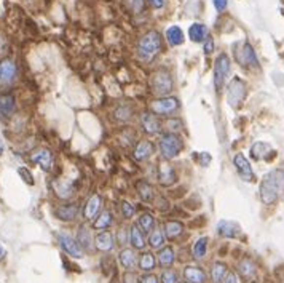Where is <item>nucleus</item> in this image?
Listing matches in <instances>:
<instances>
[{
    "label": "nucleus",
    "mask_w": 284,
    "mask_h": 283,
    "mask_svg": "<svg viewBox=\"0 0 284 283\" xmlns=\"http://www.w3.org/2000/svg\"><path fill=\"white\" fill-rule=\"evenodd\" d=\"M259 192L263 205H273L284 192V170L275 168L263 176Z\"/></svg>",
    "instance_id": "f257e3e1"
},
{
    "label": "nucleus",
    "mask_w": 284,
    "mask_h": 283,
    "mask_svg": "<svg viewBox=\"0 0 284 283\" xmlns=\"http://www.w3.org/2000/svg\"><path fill=\"white\" fill-rule=\"evenodd\" d=\"M161 50V35L157 31H149L137 42V55L142 61H152Z\"/></svg>",
    "instance_id": "f03ea898"
},
{
    "label": "nucleus",
    "mask_w": 284,
    "mask_h": 283,
    "mask_svg": "<svg viewBox=\"0 0 284 283\" xmlns=\"http://www.w3.org/2000/svg\"><path fill=\"white\" fill-rule=\"evenodd\" d=\"M150 90L155 96H168L171 91H174V78L168 69H157L150 77Z\"/></svg>",
    "instance_id": "7ed1b4c3"
},
{
    "label": "nucleus",
    "mask_w": 284,
    "mask_h": 283,
    "mask_svg": "<svg viewBox=\"0 0 284 283\" xmlns=\"http://www.w3.org/2000/svg\"><path fill=\"white\" fill-rule=\"evenodd\" d=\"M184 149V140L177 133H164L158 140V150L164 160H173L182 152Z\"/></svg>",
    "instance_id": "20e7f679"
},
{
    "label": "nucleus",
    "mask_w": 284,
    "mask_h": 283,
    "mask_svg": "<svg viewBox=\"0 0 284 283\" xmlns=\"http://www.w3.org/2000/svg\"><path fill=\"white\" fill-rule=\"evenodd\" d=\"M233 56L235 61L244 69H257L259 68V59L254 48L248 42H238L233 45Z\"/></svg>",
    "instance_id": "39448f33"
},
{
    "label": "nucleus",
    "mask_w": 284,
    "mask_h": 283,
    "mask_svg": "<svg viewBox=\"0 0 284 283\" xmlns=\"http://www.w3.org/2000/svg\"><path fill=\"white\" fill-rule=\"evenodd\" d=\"M246 93H248L246 82H244L243 78H240V77H233L232 82L228 83V88H227V101H228V104L233 109H238L243 104L244 98H246Z\"/></svg>",
    "instance_id": "423d86ee"
},
{
    "label": "nucleus",
    "mask_w": 284,
    "mask_h": 283,
    "mask_svg": "<svg viewBox=\"0 0 284 283\" xmlns=\"http://www.w3.org/2000/svg\"><path fill=\"white\" fill-rule=\"evenodd\" d=\"M230 61L228 55L221 53L216 58V64H214V87L217 93H221L223 90V85H225L227 77L230 75Z\"/></svg>",
    "instance_id": "0eeeda50"
},
{
    "label": "nucleus",
    "mask_w": 284,
    "mask_h": 283,
    "mask_svg": "<svg viewBox=\"0 0 284 283\" xmlns=\"http://www.w3.org/2000/svg\"><path fill=\"white\" fill-rule=\"evenodd\" d=\"M181 109V103L174 96H161L150 103V110L155 115H173Z\"/></svg>",
    "instance_id": "6e6552de"
},
{
    "label": "nucleus",
    "mask_w": 284,
    "mask_h": 283,
    "mask_svg": "<svg viewBox=\"0 0 284 283\" xmlns=\"http://www.w3.org/2000/svg\"><path fill=\"white\" fill-rule=\"evenodd\" d=\"M157 181L163 187H171L177 182V173L176 168L171 165L169 160H161L157 165Z\"/></svg>",
    "instance_id": "1a4fd4ad"
},
{
    "label": "nucleus",
    "mask_w": 284,
    "mask_h": 283,
    "mask_svg": "<svg viewBox=\"0 0 284 283\" xmlns=\"http://www.w3.org/2000/svg\"><path fill=\"white\" fill-rule=\"evenodd\" d=\"M56 237H58L59 247H61L63 251H65L69 256L77 258V259H80L85 256V249L80 247V243L77 242V239H72L69 234H64V232H59Z\"/></svg>",
    "instance_id": "9d476101"
},
{
    "label": "nucleus",
    "mask_w": 284,
    "mask_h": 283,
    "mask_svg": "<svg viewBox=\"0 0 284 283\" xmlns=\"http://www.w3.org/2000/svg\"><path fill=\"white\" fill-rule=\"evenodd\" d=\"M141 127L144 130L145 135L149 136H157L161 133L163 130V125L160 122V118H158V115H155L152 110H147V112H144L141 115Z\"/></svg>",
    "instance_id": "9b49d317"
},
{
    "label": "nucleus",
    "mask_w": 284,
    "mask_h": 283,
    "mask_svg": "<svg viewBox=\"0 0 284 283\" xmlns=\"http://www.w3.org/2000/svg\"><path fill=\"white\" fill-rule=\"evenodd\" d=\"M18 77V68L11 59L0 61V87H10Z\"/></svg>",
    "instance_id": "f8f14e48"
},
{
    "label": "nucleus",
    "mask_w": 284,
    "mask_h": 283,
    "mask_svg": "<svg viewBox=\"0 0 284 283\" xmlns=\"http://www.w3.org/2000/svg\"><path fill=\"white\" fill-rule=\"evenodd\" d=\"M233 165H235L238 175H240V177L243 181H246V182H254L255 181V175L252 171V167H251L249 160L243 154H236L233 157Z\"/></svg>",
    "instance_id": "ddd939ff"
},
{
    "label": "nucleus",
    "mask_w": 284,
    "mask_h": 283,
    "mask_svg": "<svg viewBox=\"0 0 284 283\" xmlns=\"http://www.w3.org/2000/svg\"><path fill=\"white\" fill-rule=\"evenodd\" d=\"M155 152V146L154 142L149 140H141L137 141V144L133 149V157L136 162H147L152 155Z\"/></svg>",
    "instance_id": "4468645a"
},
{
    "label": "nucleus",
    "mask_w": 284,
    "mask_h": 283,
    "mask_svg": "<svg viewBox=\"0 0 284 283\" xmlns=\"http://www.w3.org/2000/svg\"><path fill=\"white\" fill-rule=\"evenodd\" d=\"M101 205H102V197L99 194H93L87 200V203L83 205V219L85 221H91L95 219L97 213L101 212Z\"/></svg>",
    "instance_id": "2eb2a0df"
},
{
    "label": "nucleus",
    "mask_w": 284,
    "mask_h": 283,
    "mask_svg": "<svg viewBox=\"0 0 284 283\" xmlns=\"http://www.w3.org/2000/svg\"><path fill=\"white\" fill-rule=\"evenodd\" d=\"M31 160L37 163V165H40L43 171H51L53 168V154L50 149L40 147L34 150V152L31 154Z\"/></svg>",
    "instance_id": "dca6fc26"
},
{
    "label": "nucleus",
    "mask_w": 284,
    "mask_h": 283,
    "mask_svg": "<svg viewBox=\"0 0 284 283\" xmlns=\"http://www.w3.org/2000/svg\"><path fill=\"white\" fill-rule=\"evenodd\" d=\"M217 234L223 237V239H236L241 234V227L233 221L222 219L217 222Z\"/></svg>",
    "instance_id": "f3484780"
},
{
    "label": "nucleus",
    "mask_w": 284,
    "mask_h": 283,
    "mask_svg": "<svg viewBox=\"0 0 284 283\" xmlns=\"http://www.w3.org/2000/svg\"><path fill=\"white\" fill-rule=\"evenodd\" d=\"M78 212H80V208L75 203H64V205H59L58 208H55V216L61 221L70 222L78 216Z\"/></svg>",
    "instance_id": "a211bd4d"
},
{
    "label": "nucleus",
    "mask_w": 284,
    "mask_h": 283,
    "mask_svg": "<svg viewBox=\"0 0 284 283\" xmlns=\"http://www.w3.org/2000/svg\"><path fill=\"white\" fill-rule=\"evenodd\" d=\"M95 247L97 251H102V253H109L114 249L115 247V242H114V235L107 230H104V232H99L96 237H95Z\"/></svg>",
    "instance_id": "6ab92c4d"
},
{
    "label": "nucleus",
    "mask_w": 284,
    "mask_h": 283,
    "mask_svg": "<svg viewBox=\"0 0 284 283\" xmlns=\"http://www.w3.org/2000/svg\"><path fill=\"white\" fill-rule=\"evenodd\" d=\"M184 279L187 283H206V272L200 266H187L184 269Z\"/></svg>",
    "instance_id": "aec40b11"
},
{
    "label": "nucleus",
    "mask_w": 284,
    "mask_h": 283,
    "mask_svg": "<svg viewBox=\"0 0 284 283\" xmlns=\"http://www.w3.org/2000/svg\"><path fill=\"white\" fill-rule=\"evenodd\" d=\"M16 110V101L15 96L10 93L0 95V115L5 118H10Z\"/></svg>",
    "instance_id": "412c9836"
},
{
    "label": "nucleus",
    "mask_w": 284,
    "mask_h": 283,
    "mask_svg": "<svg viewBox=\"0 0 284 283\" xmlns=\"http://www.w3.org/2000/svg\"><path fill=\"white\" fill-rule=\"evenodd\" d=\"M77 242L80 243V247L85 249V253H88L93 249V239H91V229L88 226H78V230H77Z\"/></svg>",
    "instance_id": "4be33fe9"
},
{
    "label": "nucleus",
    "mask_w": 284,
    "mask_h": 283,
    "mask_svg": "<svg viewBox=\"0 0 284 283\" xmlns=\"http://www.w3.org/2000/svg\"><path fill=\"white\" fill-rule=\"evenodd\" d=\"M118 259H120V264L126 271H134V267L137 266V256L134 248H123L120 254H118Z\"/></svg>",
    "instance_id": "5701e85b"
},
{
    "label": "nucleus",
    "mask_w": 284,
    "mask_h": 283,
    "mask_svg": "<svg viewBox=\"0 0 284 283\" xmlns=\"http://www.w3.org/2000/svg\"><path fill=\"white\" fill-rule=\"evenodd\" d=\"M184 232V224L179 221H166L163 224V234L168 240L179 239Z\"/></svg>",
    "instance_id": "b1692460"
},
{
    "label": "nucleus",
    "mask_w": 284,
    "mask_h": 283,
    "mask_svg": "<svg viewBox=\"0 0 284 283\" xmlns=\"http://www.w3.org/2000/svg\"><path fill=\"white\" fill-rule=\"evenodd\" d=\"M136 190H137V195H139V199L142 202H147V203L154 202V199H155V189H154V186H152L150 182L144 181V179L137 181Z\"/></svg>",
    "instance_id": "393cba45"
},
{
    "label": "nucleus",
    "mask_w": 284,
    "mask_h": 283,
    "mask_svg": "<svg viewBox=\"0 0 284 283\" xmlns=\"http://www.w3.org/2000/svg\"><path fill=\"white\" fill-rule=\"evenodd\" d=\"M129 243L134 249H144L147 242H145V235L142 230L137 227V224H131L129 227Z\"/></svg>",
    "instance_id": "a878e982"
},
{
    "label": "nucleus",
    "mask_w": 284,
    "mask_h": 283,
    "mask_svg": "<svg viewBox=\"0 0 284 283\" xmlns=\"http://www.w3.org/2000/svg\"><path fill=\"white\" fill-rule=\"evenodd\" d=\"M238 274H240L244 280H254L257 274L255 264L249 258H244L240 264H238Z\"/></svg>",
    "instance_id": "bb28decb"
},
{
    "label": "nucleus",
    "mask_w": 284,
    "mask_h": 283,
    "mask_svg": "<svg viewBox=\"0 0 284 283\" xmlns=\"http://www.w3.org/2000/svg\"><path fill=\"white\" fill-rule=\"evenodd\" d=\"M112 224H114V216L109 212V210H104L97 214V218H95L93 229L95 230H107Z\"/></svg>",
    "instance_id": "cd10ccee"
},
{
    "label": "nucleus",
    "mask_w": 284,
    "mask_h": 283,
    "mask_svg": "<svg viewBox=\"0 0 284 283\" xmlns=\"http://www.w3.org/2000/svg\"><path fill=\"white\" fill-rule=\"evenodd\" d=\"M137 266L142 272H152L157 266V261H155V256L152 251H142L139 259H137Z\"/></svg>",
    "instance_id": "c85d7f7f"
},
{
    "label": "nucleus",
    "mask_w": 284,
    "mask_h": 283,
    "mask_svg": "<svg viewBox=\"0 0 284 283\" xmlns=\"http://www.w3.org/2000/svg\"><path fill=\"white\" fill-rule=\"evenodd\" d=\"M270 152H272V146L263 141H257L252 144V147H251V157H252L254 160L267 159V154H270Z\"/></svg>",
    "instance_id": "c756f323"
},
{
    "label": "nucleus",
    "mask_w": 284,
    "mask_h": 283,
    "mask_svg": "<svg viewBox=\"0 0 284 283\" xmlns=\"http://www.w3.org/2000/svg\"><path fill=\"white\" fill-rule=\"evenodd\" d=\"M176 261V254H174V249L173 247H163L160 248V251H158V262H160V266L168 269L174 264Z\"/></svg>",
    "instance_id": "7c9ffc66"
},
{
    "label": "nucleus",
    "mask_w": 284,
    "mask_h": 283,
    "mask_svg": "<svg viewBox=\"0 0 284 283\" xmlns=\"http://www.w3.org/2000/svg\"><path fill=\"white\" fill-rule=\"evenodd\" d=\"M228 274V267L225 262H214L213 267H211V280L213 283H223Z\"/></svg>",
    "instance_id": "2f4dec72"
},
{
    "label": "nucleus",
    "mask_w": 284,
    "mask_h": 283,
    "mask_svg": "<svg viewBox=\"0 0 284 283\" xmlns=\"http://www.w3.org/2000/svg\"><path fill=\"white\" fill-rule=\"evenodd\" d=\"M189 35L191 38V42H196L200 43L203 40H206L208 37V28L204 24H200V23H193L190 26L189 29Z\"/></svg>",
    "instance_id": "473e14b6"
},
{
    "label": "nucleus",
    "mask_w": 284,
    "mask_h": 283,
    "mask_svg": "<svg viewBox=\"0 0 284 283\" xmlns=\"http://www.w3.org/2000/svg\"><path fill=\"white\" fill-rule=\"evenodd\" d=\"M166 40L173 47H179V45L184 43V32L179 26H171L166 31Z\"/></svg>",
    "instance_id": "72a5a7b5"
},
{
    "label": "nucleus",
    "mask_w": 284,
    "mask_h": 283,
    "mask_svg": "<svg viewBox=\"0 0 284 283\" xmlns=\"http://www.w3.org/2000/svg\"><path fill=\"white\" fill-rule=\"evenodd\" d=\"M137 227H139L144 234H150L152 230L155 229V218L152 216L150 213H142V214H139V218H137Z\"/></svg>",
    "instance_id": "f704fd0d"
},
{
    "label": "nucleus",
    "mask_w": 284,
    "mask_h": 283,
    "mask_svg": "<svg viewBox=\"0 0 284 283\" xmlns=\"http://www.w3.org/2000/svg\"><path fill=\"white\" fill-rule=\"evenodd\" d=\"M208 243H209L208 237H200L193 245V248H191V256H193L195 259H203L208 251Z\"/></svg>",
    "instance_id": "c9c22d12"
},
{
    "label": "nucleus",
    "mask_w": 284,
    "mask_h": 283,
    "mask_svg": "<svg viewBox=\"0 0 284 283\" xmlns=\"http://www.w3.org/2000/svg\"><path fill=\"white\" fill-rule=\"evenodd\" d=\"M164 234L161 232V230H158V229H154L152 232L149 234V247L152 249H160L164 247Z\"/></svg>",
    "instance_id": "e433bc0d"
},
{
    "label": "nucleus",
    "mask_w": 284,
    "mask_h": 283,
    "mask_svg": "<svg viewBox=\"0 0 284 283\" xmlns=\"http://www.w3.org/2000/svg\"><path fill=\"white\" fill-rule=\"evenodd\" d=\"M133 112H134V109L133 106H128V104H122V106H118L115 109V118H117V122H128L133 118Z\"/></svg>",
    "instance_id": "4c0bfd02"
},
{
    "label": "nucleus",
    "mask_w": 284,
    "mask_h": 283,
    "mask_svg": "<svg viewBox=\"0 0 284 283\" xmlns=\"http://www.w3.org/2000/svg\"><path fill=\"white\" fill-rule=\"evenodd\" d=\"M120 208H122V216L125 219H131L136 213L134 205H133V203H129V202H122Z\"/></svg>",
    "instance_id": "58836bf2"
},
{
    "label": "nucleus",
    "mask_w": 284,
    "mask_h": 283,
    "mask_svg": "<svg viewBox=\"0 0 284 283\" xmlns=\"http://www.w3.org/2000/svg\"><path fill=\"white\" fill-rule=\"evenodd\" d=\"M144 2L145 0H125V3H126V6L134 13V15H139L144 10Z\"/></svg>",
    "instance_id": "ea45409f"
},
{
    "label": "nucleus",
    "mask_w": 284,
    "mask_h": 283,
    "mask_svg": "<svg viewBox=\"0 0 284 283\" xmlns=\"http://www.w3.org/2000/svg\"><path fill=\"white\" fill-rule=\"evenodd\" d=\"M160 280H161V283H177V274L171 267H168L163 271Z\"/></svg>",
    "instance_id": "a19ab883"
},
{
    "label": "nucleus",
    "mask_w": 284,
    "mask_h": 283,
    "mask_svg": "<svg viewBox=\"0 0 284 283\" xmlns=\"http://www.w3.org/2000/svg\"><path fill=\"white\" fill-rule=\"evenodd\" d=\"M164 127L169 130V133H177V131L182 130V122L179 118H169V120H166V123H164Z\"/></svg>",
    "instance_id": "79ce46f5"
},
{
    "label": "nucleus",
    "mask_w": 284,
    "mask_h": 283,
    "mask_svg": "<svg viewBox=\"0 0 284 283\" xmlns=\"http://www.w3.org/2000/svg\"><path fill=\"white\" fill-rule=\"evenodd\" d=\"M18 175L21 176V179H23L26 184H29V186H32V184H34V176H32V173H31L28 168H24V167L18 168Z\"/></svg>",
    "instance_id": "37998d69"
},
{
    "label": "nucleus",
    "mask_w": 284,
    "mask_h": 283,
    "mask_svg": "<svg viewBox=\"0 0 284 283\" xmlns=\"http://www.w3.org/2000/svg\"><path fill=\"white\" fill-rule=\"evenodd\" d=\"M123 283H139V277L134 271H126L123 274Z\"/></svg>",
    "instance_id": "c03bdc74"
},
{
    "label": "nucleus",
    "mask_w": 284,
    "mask_h": 283,
    "mask_svg": "<svg viewBox=\"0 0 284 283\" xmlns=\"http://www.w3.org/2000/svg\"><path fill=\"white\" fill-rule=\"evenodd\" d=\"M213 51H214V40L211 37H206V40H204V53L211 55Z\"/></svg>",
    "instance_id": "a18cd8bd"
},
{
    "label": "nucleus",
    "mask_w": 284,
    "mask_h": 283,
    "mask_svg": "<svg viewBox=\"0 0 284 283\" xmlns=\"http://www.w3.org/2000/svg\"><path fill=\"white\" fill-rule=\"evenodd\" d=\"M139 283H160L158 282V277L154 274H147V275H144L142 279H139Z\"/></svg>",
    "instance_id": "49530a36"
},
{
    "label": "nucleus",
    "mask_w": 284,
    "mask_h": 283,
    "mask_svg": "<svg viewBox=\"0 0 284 283\" xmlns=\"http://www.w3.org/2000/svg\"><path fill=\"white\" fill-rule=\"evenodd\" d=\"M213 3L216 6V10L217 11H223L227 8V5H228V0H213Z\"/></svg>",
    "instance_id": "de8ad7c7"
},
{
    "label": "nucleus",
    "mask_w": 284,
    "mask_h": 283,
    "mask_svg": "<svg viewBox=\"0 0 284 283\" xmlns=\"http://www.w3.org/2000/svg\"><path fill=\"white\" fill-rule=\"evenodd\" d=\"M223 283H240V279H238V274L236 272H228L225 280H223Z\"/></svg>",
    "instance_id": "09e8293b"
},
{
    "label": "nucleus",
    "mask_w": 284,
    "mask_h": 283,
    "mask_svg": "<svg viewBox=\"0 0 284 283\" xmlns=\"http://www.w3.org/2000/svg\"><path fill=\"white\" fill-rule=\"evenodd\" d=\"M126 232H128L126 229H122V230H120V234H118V237H117L118 245H125V243L129 240V239H126V237H125V234H126Z\"/></svg>",
    "instance_id": "8fccbe9b"
},
{
    "label": "nucleus",
    "mask_w": 284,
    "mask_h": 283,
    "mask_svg": "<svg viewBox=\"0 0 284 283\" xmlns=\"http://www.w3.org/2000/svg\"><path fill=\"white\" fill-rule=\"evenodd\" d=\"M209 162H211V155L208 152H201L200 154V163H201V165L206 167V165H209Z\"/></svg>",
    "instance_id": "3c124183"
},
{
    "label": "nucleus",
    "mask_w": 284,
    "mask_h": 283,
    "mask_svg": "<svg viewBox=\"0 0 284 283\" xmlns=\"http://www.w3.org/2000/svg\"><path fill=\"white\" fill-rule=\"evenodd\" d=\"M149 3H150V6H154L155 10H158L164 6V0H149Z\"/></svg>",
    "instance_id": "603ef678"
},
{
    "label": "nucleus",
    "mask_w": 284,
    "mask_h": 283,
    "mask_svg": "<svg viewBox=\"0 0 284 283\" xmlns=\"http://www.w3.org/2000/svg\"><path fill=\"white\" fill-rule=\"evenodd\" d=\"M5 256H6V251H5V248L2 247V243H0V261L5 259Z\"/></svg>",
    "instance_id": "864d4df0"
},
{
    "label": "nucleus",
    "mask_w": 284,
    "mask_h": 283,
    "mask_svg": "<svg viewBox=\"0 0 284 283\" xmlns=\"http://www.w3.org/2000/svg\"><path fill=\"white\" fill-rule=\"evenodd\" d=\"M2 152H3V142L0 141V155H2Z\"/></svg>",
    "instance_id": "5fc2aeb1"
},
{
    "label": "nucleus",
    "mask_w": 284,
    "mask_h": 283,
    "mask_svg": "<svg viewBox=\"0 0 284 283\" xmlns=\"http://www.w3.org/2000/svg\"><path fill=\"white\" fill-rule=\"evenodd\" d=\"M251 283H257V282H251Z\"/></svg>",
    "instance_id": "6e6d98bb"
},
{
    "label": "nucleus",
    "mask_w": 284,
    "mask_h": 283,
    "mask_svg": "<svg viewBox=\"0 0 284 283\" xmlns=\"http://www.w3.org/2000/svg\"><path fill=\"white\" fill-rule=\"evenodd\" d=\"M182 283H187V282H182Z\"/></svg>",
    "instance_id": "4d7b16f0"
}]
</instances>
